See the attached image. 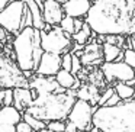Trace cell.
Here are the masks:
<instances>
[{
    "mask_svg": "<svg viewBox=\"0 0 135 132\" xmlns=\"http://www.w3.org/2000/svg\"><path fill=\"white\" fill-rule=\"evenodd\" d=\"M134 0H91L84 22L96 35L131 36Z\"/></svg>",
    "mask_w": 135,
    "mask_h": 132,
    "instance_id": "6da1fadb",
    "label": "cell"
},
{
    "mask_svg": "<svg viewBox=\"0 0 135 132\" xmlns=\"http://www.w3.org/2000/svg\"><path fill=\"white\" fill-rule=\"evenodd\" d=\"M91 123L97 132H135V99L94 107Z\"/></svg>",
    "mask_w": 135,
    "mask_h": 132,
    "instance_id": "7a4b0ae2",
    "label": "cell"
},
{
    "mask_svg": "<svg viewBox=\"0 0 135 132\" xmlns=\"http://www.w3.org/2000/svg\"><path fill=\"white\" fill-rule=\"evenodd\" d=\"M76 99V91L73 90H64L58 93L38 96L33 99L32 105L25 110V113L45 123L51 120H64L67 119Z\"/></svg>",
    "mask_w": 135,
    "mask_h": 132,
    "instance_id": "3957f363",
    "label": "cell"
},
{
    "mask_svg": "<svg viewBox=\"0 0 135 132\" xmlns=\"http://www.w3.org/2000/svg\"><path fill=\"white\" fill-rule=\"evenodd\" d=\"M15 62L23 73H35V68L42 55L41 31L33 26H25L15 35L12 42Z\"/></svg>",
    "mask_w": 135,
    "mask_h": 132,
    "instance_id": "277c9868",
    "label": "cell"
},
{
    "mask_svg": "<svg viewBox=\"0 0 135 132\" xmlns=\"http://www.w3.org/2000/svg\"><path fill=\"white\" fill-rule=\"evenodd\" d=\"M0 26L10 35H16L25 26H32V18L23 0H12L0 10Z\"/></svg>",
    "mask_w": 135,
    "mask_h": 132,
    "instance_id": "5b68a950",
    "label": "cell"
},
{
    "mask_svg": "<svg viewBox=\"0 0 135 132\" xmlns=\"http://www.w3.org/2000/svg\"><path fill=\"white\" fill-rule=\"evenodd\" d=\"M29 80L15 61L0 52V90L16 87H28Z\"/></svg>",
    "mask_w": 135,
    "mask_h": 132,
    "instance_id": "8992f818",
    "label": "cell"
},
{
    "mask_svg": "<svg viewBox=\"0 0 135 132\" xmlns=\"http://www.w3.org/2000/svg\"><path fill=\"white\" fill-rule=\"evenodd\" d=\"M73 38L58 26H51L50 31H41V48L44 52L62 55L73 48Z\"/></svg>",
    "mask_w": 135,
    "mask_h": 132,
    "instance_id": "52a82bcc",
    "label": "cell"
},
{
    "mask_svg": "<svg viewBox=\"0 0 135 132\" xmlns=\"http://www.w3.org/2000/svg\"><path fill=\"white\" fill-rule=\"evenodd\" d=\"M93 112H94V107L89 102L81 99H76V102H74L73 107H71L70 113L67 116V122L73 123L79 132H87L93 126V123H91Z\"/></svg>",
    "mask_w": 135,
    "mask_h": 132,
    "instance_id": "ba28073f",
    "label": "cell"
},
{
    "mask_svg": "<svg viewBox=\"0 0 135 132\" xmlns=\"http://www.w3.org/2000/svg\"><path fill=\"white\" fill-rule=\"evenodd\" d=\"M102 74L108 83L118 81V83H126L129 86H135V70L131 68L123 61H113V62H103Z\"/></svg>",
    "mask_w": 135,
    "mask_h": 132,
    "instance_id": "9c48e42d",
    "label": "cell"
},
{
    "mask_svg": "<svg viewBox=\"0 0 135 132\" xmlns=\"http://www.w3.org/2000/svg\"><path fill=\"white\" fill-rule=\"evenodd\" d=\"M28 87L32 91V97L38 96H45V94L51 93H58V91H64L65 89L60 87L58 83L55 81V77H45V76H33L29 79V84Z\"/></svg>",
    "mask_w": 135,
    "mask_h": 132,
    "instance_id": "30bf717a",
    "label": "cell"
},
{
    "mask_svg": "<svg viewBox=\"0 0 135 132\" xmlns=\"http://www.w3.org/2000/svg\"><path fill=\"white\" fill-rule=\"evenodd\" d=\"M41 10L45 25H50V26H58L62 18L65 16L61 0H42Z\"/></svg>",
    "mask_w": 135,
    "mask_h": 132,
    "instance_id": "8fae6325",
    "label": "cell"
},
{
    "mask_svg": "<svg viewBox=\"0 0 135 132\" xmlns=\"http://www.w3.org/2000/svg\"><path fill=\"white\" fill-rule=\"evenodd\" d=\"M61 70V55L51 52H42L39 62L35 68L36 76L55 77V74Z\"/></svg>",
    "mask_w": 135,
    "mask_h": 132,
    "instance_id": "7c38bea8",
    "label": "cell"
},
{
    "mask_svg": "<svg viewBox=\"0 0 135 132\" xmlns=\"http://www.w3.org/2000/svg\"><path fill=\"white\" fill-rule=\"evenodd\" d=\"M19 120H22V113L13 105L0 107V132H16Z\"/></svg>",
    "mask_w": 135,
    "mask_h": 132,
    "instance_id": "4fadbf2b",
    "label": "cell"
},
{
    "mask_svg": "<svg viewBox=\"0 0 135 132\" xmlns=\"http://www.w3.org/2000/svg\"><path fill=\"white\" fill-rule=\"evenodd\" d=\"M91 6V0H64L62 9L65 16H70L73 19H84L87 16Z\"/></svg>",
    "mask_w": 135,
    "mask_h": 132,
    "instance_id": "5bb4252c",
    "label": "cell"
},
{
    "mask_svg": "<svg viewBox=\"0 0 135 132\" xmlns=\"http://www.w3.org/2000/svg\"><path fill=\"white\" fill-rule=\"evenodd\" d=\"M80 62L81 65H94V64H100L103 61V55H102V45H99L97 42H89L84 45V50L80 54Z\"/></svg>",
    "mask_w": 135,
    "mask_h": 132,
    "instance_id": "9a60e30c",
    "label": "cell"
},
{
    "mask_svg": "<svg viewBox=\"0 0 135 132\" xmlns=\"http://www.w3.org/2000/svg\"><path fill=\"white\" fill-rule=\"evenodd\" d=\"M33 97L29 87H16L13 89V106L21 113H25L28 107L32 105Z\"/></svg>",
    "mask_w": 135,
    "mask_h": 132,
    "instance_id": "2e32d148",
    "label": "cell"
},
{
    "mask_svg": "<svg viewBox=\"0 0 135 132\" xmlns=\"http://www.w3.org/2000/svg\"><path fill=\"white\" fill-rule=\"evenodd\" d=\"M25 4H26L28 10L31 13V18H32V26L38 31H44L45 29V22L42 19V10L41 6L36 3L35 0H23Z\"/></svg>",
    "mask_w": 135,
    "mask_h": 132,
    "instance_id": "e0dca14e",
    "label": "cell"
},
{
    "mask_svg": "<svg viewBox=\"0 0 135 132\" xmlns=\"http://www.w3.org/2000/svg\"><path fill=\"white\" fill-rule=\"evenodd\" d=\"M55 81L58 83L60 87L65 89V90H73V89L79 87V80H77V77L71 71L62 70V68L55 74Z\"/></svg>",
    "mask_w": 135,
    "mask_h": 132,
    "instance_id": "ac0fdd59",
    "label": "cell"
},
{
    "mask_svg": "<svg viewBox=\"0 0 135 132\" xmlns=\"http://www.w3.org/2000/svg\"><path fill=\"white\" fill-rule=\"evenodd\" d=\"M102 55L103 62H113V61H122L123 58V50L118 45H112L108 42L102 44Z\"/></svg>",
    "mask_w": 135,
    "mask_h": 132,
    "instance_id": "d6986e66",
    "label": "cell"
},
{
    "mask_svg": "<svg viewBox=\"0 0 135 132\" xmlns=\"http://www.w3.org/2000/svg\"><path fill=\"white\" fill-rule=\"evenodd\" d=\"M76 97L77 99H81V100H86L90 105H93V103L99 102L100 93L96 86H83V87H79V90L76 91Z\"/></svg>",
    "mask_w": 135,
    "mask_h": 132,
    "instance_id": "ffe728a7",
    "label": "cell"
},
{
    "mask_svg": "<svg viewBox=\"0 0 135 132\" xmlns=\"http://www.w3.org/2000/svg\"><path fill=\"white\" fill-rule=\"evenodd\" d=\"M93 35H96V33H93V31L90 29V26L84 22V25L81 26V29H80L79 32H76L74 35H71V38H73L74 44L80 45V47H84L86 44L90 42V39H91Z\"/></svg>",
    "mask_w": 135,
    "mask_h": 132,
    "instance_id": "44dd1931",
    "label": "cell"
},
{
    "mask_svg": "<svg viewBox=\"0 0 135 132\" xmlns=\"http://www.w3.org/2000/svg\"><path fill=\"white\" fill-rule=\"evenodd\" d=\"M113 90L119 96V99L123 100V102H128V100L134 99V86H129L126 83H116Z\"/></svg>",
    "mask_w": 135,
    "mask_h": 132,
    "instance_id": "7402d4cb",
    "label": "cell"
},
{
    "mask_svg": "<svg viewBox=\"0 0 135 132\" xmlns=\"http://www.w3.org/2000/svg\"><path fill=\"white\" fill-rule=\"evenodd\" d=\"M22 119L32 128V131H41V129L47 128V123L45 122H42V120L36 119V118L31 116V115H28V113H22Z\"/></svg>",
    "mask_w": 135,
    "mask_h": 132,
    "instance_id": "603a6c76",
    "label": "cell"
},
{
    "mask_svg": "<svg viewBox=\"0 0 135 132\" xmlns=\"http://www.w3.org/2000/svg\"><path fill=\"white\" fill-rule=\"evenodd\" d=\"M58 26L61 28L65 33H68L70 36L74 35V19L73 18H70V16H64V18H62V21L60 22Z\"/></svg>",
    "mask_w": 135,
    "mask_h": 132,
    "instance_id": "cb8c5ba5",
    "label": "cell"
},
{
    "mask_svg": "<svg viewBox=\"0 0 135 132\" xmlns=\"http://www.w3.org/2000/svg\"><path fill=\"white\" fill-rule=\"evenodd\" d=\"M122 61L135 70V50H132V48H125V50H123Z\"/></svg>",
    "mask_w": 135,
    "mask_h": 132,
    "instance_id": "d4e9b609",
    "label": "cell"
},
{
    "mask_svg": "<svg viewBox=\"0 0 135 132\" xmlns=\"http://www.w3.org/2000/svg\"><path fill=\"white\" fill-rule=\"evenodd\" d=\"M47 129H50L52 132H64L65 123L64 120H51V122L47 123Z\"/></svg>",
    "mask_w": 135,
    "mask_h": 132,
    "instance_id": "484cf974",
    "label": "cell"
},
{
    "mask_svg": "<svg viewBox=\"0 0 135 132\" xmlns=\"http://www.w3.org/2000/svg\"><path fill=\"white\" fill-rule=\"evenodd\" d=\"M71 62H73V54L65 52L61 55V68L62 70L71 71Z\"/></svg>",
    "mask_w": 135,
    "mask_h": 132,
    "instance_id": "4316f807",
    "label": "cell"
},
{
    "mask_svg": "<svg viewBox=\"0 0 135 132\" xmlns=\"http://www.w3.org/2000/svg\"><path fill=\"white\" fill-rule=\"evenodd\" d=\"M113 91H115L113 87H110V89H106L103 93H100V97H99V102H97V105H99V106H105V103L108 102V99L112 96V94H113Z\"/></svg>",
    "mask_w": 135,
    "mask_h": 132,
    "instance_id": "83f0119b",
    "label": "cell"
},
{
    "mask_svg": "<svg viewBox=\"0 0 135 132\" xmlns=\"http://www.w3.org/2000/svg\"><path fill=\"white\" fill-rule=\"evenodd\" d=\"M12 105H13V89H6L4 90L3 106H12Z\"/></svg>",
    "mask_w": 135,
    "mask_h": 132,
    "instance_id": "f1b7e54d",
    "label": "cell"
},
{
    "mask_svg": "<svg viewBox=\"0 0 135 132\" xmlns=\"http://www.w3.org/2000/svg\"><path fill=\"white\" fill-rule=\"evenodd\" d=\"M81 70V62H80V58L77 55H74L73 54V62H71V73L76 74L79 73V71Z\"/></svg>",
    "mask_w": 135,
    "mask_h": 132,
    "instance_id": "f546056e",
    "label": "cell"
},
{
    "mask_svg": "<svg viewBox=\"0 0 135 132\" xmlns=\"http://www.w3.org/2000/svg\"><path fill=\"white\" fill-rule=\"evenodd\" d=\"M16 132H32V128L22 119L16 123Z\"/></svg>",
    "mask_w": 135,
    "mask_h": 132,
    "instance_id": "4dcf8cb0",
    "label": "cell"
},
{
    "mask_svg": "<svg viewBox=\"0 0 135 132\" xmlns=\"http://www.w3.org/2000/svg\"><path fill=\"white\" fill-rule=\"evenodd\" d=\"M120 102H122V100L119 99V96H118V94L113 91V94H112V96L108 99V102L105 103V106H116V105H119Z\"/></svg>",
    "mask_w": 135,
    "mask_h": 132,
    "instance_id": "1f68e13d",
    "label": "cell"
},
{
    "mask_svg": "<svg viewBox=\"0 0 135 132\" xmlns=\"http://www.w3.org/2000/svg\"><path fill=\"white\" fill-rule=\"evenodd\" d=\"M84 25V19H74V33L79 32L80 29H81V26Z\"/></svg>",
    "mask_w": 135,
    "mask_h": 132,
    "instance_id": "d6a6232c",
    "label": "cell"
},
{
    "mask_svg": "<svg viewBox=\"0 0 135 132\" xmlns=\"http://www.w3.org/2000/svg\"><path fill=\"white\" fill-rule=\"evenodd\" d=\"M6 39H7V32L4 31V28L0 26V44L3 45L6 42Z\"/></svg>",
    "mask_w": 135,
    "mask_h": 132,
    "instance_id": "836d02e7",
    "label": "cell"
},
{
    "mask_svg": "<svg viewBox=\"0 0 135 132\" xmlns=\"http://www.w3.org/2000/svg\"><path fill=\"white\" fill-rule=\"evenodd\" d=\"M64 132H79V131H77V128L73 125V123L67 122V123H65V129H64Z\"/></svg>",
    "mask_w": 135,
    "mask_h": 132,
    "instance_id": "e575fe53",
    "label": "cell"
},
{
    "mask_svg": "<svg viewBox=\"0 0 135 132\" xmlns=\"http://www.w3.org/2000/svg\"><path fill=\"white\" fill-rule=\"evenodd\" d=\"M10 2H12V0H0V10L3 9L4 6H7V4L10 3Z\"/></svg>",
    "mask_w": 135,
    "mask_h": 132,
    "instance_id": "d590c367",
    "label": "cell"
},
{
    "mask_svg": "<svg viewBox=\"0 0 135 132\" xmlns=\"http://www.w3.org/2000/svg\"><path fill=\"white\" fill-rule=\"evenodd\" d=\"M6 90V89H4ZM4 90H0V107L3 106V100H4Z\"/></svg>",
    "mask_w": 135,
    "mask_h": 132,
    "instance_id": "8d00e7d4",
    "label": "cell"
},
{
    "mask_svg": "<svg viewBox=\"0 0 135 132\" xmlns=\"http://www.w3.org/2000/svg\"><path fill=\"white\" fill-rule=\"evenodd\" d=\"M32 132H52V131H50V129H41V131H32Z\"/></svg>",
    "mask_w": 135,
    "mask_h": 132,
    "instance_id": "74e56055",
    "label": "cell"
},
{
    "mask_svg": "<svg viewBox=\"0 0 135 132\" xmlns=\"http://www.w3.org/2000/svg\"><path fill=\"white\" fill-rule=\"evenodd\" d=\"M134 99H135V86H134Z\"/></svg>",
    "mask_w": 135,
    "mask_h": 132,
    "instance_id": "f35d334b",
    "label": "cell"
},
{
    "mask_svg": "<svg viewBox=\"0 0 135 132\" xmlns=\"http://www.w3.org/2000/svg\"><path fill=\"white\" fill-rule=\"evenodd\" d=\"M132 50H135V47H134V48H132Z\"/></svg>",
    "mask_w": 135,
    "mask_h": 132,
    "instance_id": "ab89813d",
    "label": "cell"
},
{
    "mask_svg": "<svg viewBox=\"0 0 135 132\" xmlns=\"http://www.w3.org/2000/svg\"><path fill=\"white\" fill-rule=\"evenodd\" d=\"M61 2H64V0H61Z\"/></svg>",
    "mask_w": 135,
    "mask_h": 132,
    "instance_id": "60d3db41",
    "label": "cell"
}]
</instances>
